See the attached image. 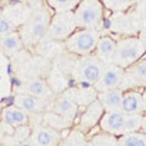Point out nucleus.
<instances>
[{
    "instance_id": "1",
    "label": "nucleus",
    "mask_w": 146,
    "mask_h": 146,
    "mask_svg": "<svg viewBox=\"0 0 146 146\" xmlns=\"http://www.w3.org/2000/svg\"><path fill=\"white\" fill-rule=\"evenodd\" d=\"M50 20L51 16L46 10H38L31 13L18 29L25 46H34L42 42L48 33Z\"/></svg>"
},
{
    "instance_id": "2",
    "label": "nucleus",
    "mask_w": 146,
    "mask_h": 146,
    "mask_svg": "<svg viewBox=\"0 0 146 146\" xmlns=\"http://www.w3.org/2000/svg\"><path fill=\"white\" fill-rule=\"evenodd\" d=\"M145 54L146 46L139 36L131 35L127 36V38H122L117 42L113 63L127 70L128 67L141 60Z\"/></svg>"
},
{
    "instance_id": "3",
    "label": "nucleus",
    "mask_w": 146,
    "mask_h": 146,
    "mask_svg": "<svg viewBox=\"0 0 146 146\" xmlns=\"http://www.w3.org/2000/svg\"><path fill=\"white\" fill-rule=\"evenodd\" d=\"M100 32L94 28H79L65 40V46L71 54L85 56L93 54L100 39Z\"/></svg>"
},
{
    "instance_id": "4",
    "label": "nucleus",
    "mask_w": 146,
    "mask_h": 146,
    "mask_svg": "<svg viewBox=\"0 0 146 146\" xmlns=\"http://www.w3.org/2000/svg\"><path fill=\"white\" fill-rule=\"evenodd\" d=\"M104 67L105 63L95 54L80 56L72 71L73 79L78 84H86L93 86L100 78Z\"/></svg>"
},
{
    "instance_id": "5",
    "label": "nucleus",
    "mask_w": 146,
    "mask_h": 146,
    "mask_svg": "<svg viewBox=\"0 0 146 146\" xmlns=\"http://www.w3.org/2000/svg\"><path fill=\"white\" fill-rule=\"evenodd\" d=\"M104 9L101 0H82L73 10L77 27L98 29L104 21Z\"/></svg>"
},
{
    "instance_id": "6",
    "label": "nucleus",
    "mask_w": 146,
    "mask_h": 146,
    "mask_svg": "<svg viewBox=\"0 0 146 146\" xmlns=\"http://www.w3.org/2000/svg\"><path fill=\"white\" fill-rule=\"evenodd\" d=\"M78 27L76 23L74 12L73 11H62L55 12L51 16L50 25L46 35L52 40H66L71 34H73Z\"/></svg>"
},
{
    "instance_id": "7",
    "label": "nucleus",
    "mask_w": 146,
    "mask_h": 146,
    "mask_svg": "<svg viewBox=\"0 0 146 146\" xmlns=\"http://www.w3.org/2000/svg\"><path fill=\"white\" fill-rule=\"evenodd\" d=\"M48 110L62 116L70 122L74 123L76 117L78 115L79 106L77 105L71 90H67L61 93L60 95H57V96H55L50 102Z\"/></svg>"
},
{
    "instance_id": "8",
    "label": "nucleus",
    "mask_w": 146,
    "mask_h": 146,
    "mask_svg": "<svg viewBox=\"0 0 146 146\" xmlns=\"http://www.w3.org/2000/svg\"><path fill=\"white\" fill-rule=\"evenodd\" d=\"M124 68L119 67L116 63H108L105 65L104 71L100 76V78L93 86L98 93H101L105 90L115 89V88H121L123 78H124Z\"/></svg>"
},
{
    "instance_id": "9",
    "label": "nucleus",
    "mask_w": 146,
    "mask_h": 146,
    "mask_svg": "<svg viewBox=\"0 0 146 146\" xmlns=\"http://www.w3.org/2000/svg\"><path fill=\"white\" fill-rule=\"evenodd\" d=\"M31 140L34 146H60L62 134L60 130L54 129L43 123H36L31 129Z\"/></svg>"
},
{
    "instance_id": "10",
    "label": "nucleus",
    "mask_w": 146,
    "mask_h": 146,
    "mask_svg": "<svg viewBox=\"0 0 146 146\" xmlns=\"http://www.w3.org/2000/svg\"><path fill=\"white\" fill-rule=\"evenodd\" d=\"M125 113L121 110H113V111H105L99 122V127L104 133L121 136L124 134V124H125Z\"/></svg>"
},
{
    "instance_id": "11",
    "label": "nucleus",
    "mask_w": 146,
    "mask_h": 146,
    "mask_svg": "<svg viewBox=\"0 0 146 146\" xmlns=\"http://www.w3.org/2000/svg\"><path fill=\"white\" fill-rule=\"evenodd\" d=\"M140 86H146V58H141L127 68L121 88L123 90H129Z\"/></svg>"
},
{
    "instance_id": "12",
    "label": "nucleus",
    "mask_w": 146,
    "mask_h": 146,
    "mask_svg": "<svg viewBox=\"0 0 146 146\" xmlns=\"http://www.w3.org/2000/svg\"><path fill=\"white\" fill-rule=\"evenodd\" d=\"M16 93L28 94L32 96L44 99V100H52L54 93L46 80L42 78H29L23 80L16 86Z\"/></svg>"
},
{
    "instance_id": "13",
    "label": "nucleus",
    "mask_w": 146,
    "mask_h": 146,
    "mask_svg": "<svg viewBox=\"0 0 146 146\" xmlns=\"http://www.w3.org/2000/svg\"><path fill=\"white\" fill-rule=\"evenodd\" d=\"M50 102H51V100L39 99L23 93H16L15 98H13V104L20 108H22L25 112H27L29 116L39 115V113L46 111L49 108Z\"/></svg>"
},
{
    "instance_id": "14",
    "label": "nucleus",
    "mask_w": 146,
    "mask_h": 146,
    "mask_svg": "<svg viewBox=\"0 0 146 146\" xmlns=\"http://www.w3.org/2000/svg\"><path fill=\"white\" fill-rule=\"evenodd\" d=\"M104 112L105 110L102 107V105L96 98L93 102H90L84 108V111L79 118L78 129H80L82 131H88L90 129H93L94 127H96V124H99Z\"/></svg>"
},
{
    "instance_id": "15",
    "label": "nucleus",
    "mask_w": 146,
    "mask_h": 146,
    "mask_svg": "<svg viewBox=\"0 0 146 146\" xmlns=\"http://www.w3.org/2000/svg\"><path fill=\"white\" fill-rule=\"evenodd\" d=\"M119 110L125 115H135V113H145V101L143 93H139L134 89L124 90L121 100Z\"/></svg>"
},
{
    "instance_id": "16",
    "label": "nucleus",
    "mask_w": 146,
    "mask_h": 146,
    "mask_svg": "<svg viewBox=\"0 0 146 146\" xmlns=\"http://www.w3.org/2000/svg\"><path fill=\"white\" fill-rule=\"evenodd\" d=\"M0 119H1V122L5 125L17 128V127H22V125L28 124L29 123V115L13 104V105L6 106L1 110Z\"/></svg>"
},
{
    "instance_id": "17",
    "label": "nucleus",
    "mask_w": 146,
    "mask_h": 146,
    "mask_svg": "<svg viewBox=\"0 0 146 146\" xmlns=\"http://www.w3.org/2000/svg\"><path fill=\"white\" fill-rule=\"evenodd\" d=\"M116 45H117V42L113 40L111 36L101 35L94 52L105 65L113 63V56H115V52H116Z\"/></svg>"
},
{
    "instance_id": "18",
    "label": "nucleus",
    "mask_w": 146,
    "mask_h": 146,
    "mask_svg": "<svg viewBox=\"0 0 146 146\" xmlns=\"http://www.w3.org/2000/svg\"><path fill=\"white\" fill-rule=\"evenodd\" d=\"M111 31L117 32V33L124 34H136L138 33V25L133 21L131 17L124 16L122 12H115V16L111 18Z\"/></svg>"
},
{
    "instance_id": "19",
    "label": "nucleus",
    "mask_w": 146,
    "mask_h": 146,
    "mask_svg": "<svg viewBox=\"0 0 146 146\" xmlns=\"http://www.w3.org/2000/svg\"><path fill=\"white\" fill-rule=\"evenodd\" d=\"M123 93H124V90L122 88L105 90V91H101V93H98V100L101 102L105 111L119 110Z\"/></svg>"
},
{
    "instance_id": "20",
    "label": "nucleus",
    "mask_w": 146,
    "mask_h": 146,
    "mask_svg": "<svg viewBox=\"0 0 146 146\" xmlns=\"http://www.w3.org/2000/svg\"><path fill=\"white\" fill-rule=\"evenodd\" d=\"M25 48L23 42L18 31H13L11 33L0 36V49L6 55H13L20 52Z\"/></svg>"
},
{
    "instance_id": "21",
    "label": "nucleus",
    "mask_w": 146,
    "mask_h": 146,
    "mask_svg": "<svg viewBox=\"0 0 146 146\" xmlns=\"http://www.w3.org/2000/svg\"><path fill=\"white\" fill-rule=\"evenodd\" d=\"M40 116V123H43V124H46L49 127L54 128V129H57V130H65V129H68L73 123L70 122L66 118H63L62 116L57 115V113H55L52 111H44L42 113H39Z\"/></svg>"
},
{
    "instance_id": "22",
    "label": "nucleus",
    "mask_w": 146,
    "mask_h": 146,
    "mask_svg": "<svg viewBox=\"0 0 146 146\" xmlns=\"http://www.w3.org/2000/svg\"><path fill=\"white\" fill-rule=\"evenodd\" d=\"M71 93L74 98L78 106L86 107L90 102H93L98 98V91L94 89V86H83V88H73L70 89Z\"/></svg>"
},
{
    "instance_id": "23",
    "label": "nucleus",
    "mask_w": 146,
    "mask_h": 146,
    "mask_svg": "<svg viewBox=\"0 0 146 146\" xmlns=\"http://www.w3.org/2000/svg\"><path fill=\"white\" fill-rule=\"evenodd\" d=\"M119 146H146V134L143 131L123 134L118 139Z\"/></svg>"
},
{
    "instance_id": "24",
    "label": "nucleus",
    "mask_w": 146,
    "mask_h": 146,
    "mask_svg": "<svg viewBox=\"0 0 146 146\" xmlns=\"http://www.w3.org/2000/svg\"><path fill=\"white\" fill-rule=\"evenodd\" d=\"M102 5L112 12H124L139 3V0H101Z\"/></svg>"
},
{
    "instance_id": "25",
    "label": "nucleus",
    "mask_w": 146,
    "mask_h": 146,
    "mask_svg": "<svg viewBox=\"0 0 146 146\" xmlns=\"http://www.w3.org/2000/svg\"><path fill=\"white\" fill-rule=\"evenodd\" d=\"M85 135L84 131H82L80 129H74L68 131L65 138H62L60 146H83L85 144Z\"/></svg>"
},
{
    "instance_id": "26",
    "label": "nucleus",
    "mask_w": 146,
    "mask_h": 146,
    "mask_svg": "<svg viewBox=\"0 0 146 146\" xmlns=\"http://www.w3.org/2000/svg\"><path fill=\"white\" fill-rule=\"evenodd\" d=\"M82 0H46L48 6L54 12L73 11Z\"/></svg>"
},
{
    "instance_id": "27",
    "label": "nucleus",
    "mask_w": 146,
    "mask_h": 146,
    "mask_svg": "<svg viewBox=\"0 0 146 146\" xmlns=\"http://www.w3.org/2000/svg\"><path fill=\"white\" fill-rule=\"evenodd\" d=\"M143 116H144V113L127 115L125 116V124H124V134L140 131L141 124H143Z\"/></svg>"
},
{
    "instance_id": "28",
    "label": "nucleus",
    "mask_w": 146,
    "mask_h": 146,
    "mask_svg": "<svg viewBox=\"0 0 146 146\" xmlns=\"http://www.w3.org/2000/svg\"><path fill=\"white\" fill-rule=\"evenodd\" d=\"M91 141L96 146H119L118 139H116V136L106 134V133H105V135L95 136L94 139H91Z\"/></svg>"
},
{
    "instance_id": "29",
    "label": "nucleus",
    "mask_w": 146,
    "mask_h": 146,
    "mask_svg": "<svg viewBox=\"0 0 146 146\" xmlns=\"http://www.w3.org/2000/svg\"><path fill=\"white\" fill-rule=\"evenodd\" d=\"M13 31H16V25L7 16L4 15L3 18L0 20V36L11 33Z\"/></svg>"
},
{
    "instance_id": "30",
    "label": "nucleus",
    "mask_w": 146,
    "mask_h": 146,
    "mask_svg": "<svg viewBox=\"0 0 146 146\" xmlns=\"http://www.w3.org/2000/svg\"><path fill=\"white\" fill-rule=\"evenodd\" d=\"M139 38L143 40L144 45L146 46V25H144L143 27H140V32H139Z\"/></svg>"
},
{
    "instance_id": "31",
    "label": "nucleus",
    "mask_w": 146,
    "mask_h": 146,
    "mask_svg": "<svg viewBox=\"0 0 146 146\" xmlns=\"http://www.w3.org/2000/svg\"><path fill=\"white\" fill-rule=\"evenodd\" d=\"M18 146H34V144L32 143V140H31V138H28V139H26V140H23L22 143L18 145Z\"/></svg>"
},
{
    "instance_id": "32",
    "label": "nucleus",
    "mask_w": 146,
    "mask_h": 146,
    "mask_svg": "<svg viewBox=\"0 0 146 146\" xmlns=\"http://www.w3.org/2000/svg\"><path fill=\"white\" fill-rule=\"evenodd\" d=\"M140 131H143L144 134H146V115L145 113L143 116V124H141V130Z\"/></svg>"
},
{
    "instance_id": "33",
    "label": "nucleus",
    "mask_w": 146,
    "mask_h": 146,
    "mask_svg": "<svg viewBox=\"0 0 146 146\" xmlns=\"http://www.w3.org/2000/svg\"><path fill=\"white\" fill-rule=\"evenodd\" d=\"M83 146H96V145H95V144H94V143H93V141H91V140H90V141H88V140H86V141H85V144H84Z\"/></svg>"
},
{
    "instance_id": "34",
    "label": "nucleus",
    "mask_w": 146,
    "mask_h": 146,
    "mask_svg": "<svg viewBox=\"0 0 146 146\" xmlns=\"http://www.w3.org/2000/svg\"><path fill=\"white\" fill-rule=\"evenodd\" d=\"M143 98H144V101H145V107H146V86L144 88V91H143Z\"/></svg>"
},
{
    "instance_id": "35",
    "label": "nucleus",
    "mask_w": 146,
    "mask_h": 146,
    "mask_svg": "<svg viewBox=\"0 0 146 146\" xmlns=\"http://www.w3.org/2000/svg\"><path fill=\"white\" fill-rule=\"evenodd\" d=\"M3 16H4V11L1 10V9H0V20L3 18Z\"/></svg>"
},
{
    "instance_id": "36",
    "label": "nucleus",
    "mask_w": 146,
    "mask_h": 146,
    "mask_svg": "<svg viewBox=\"0 0 146 146\" xmlns=\"http://www.w3.org/2000/svg\"><path fill=\"white\" fill-rule=\"evenodd\" d=\"M139 3H143V4H145V5H146V0H139Z\"/></svg>"
}]
</instances>
